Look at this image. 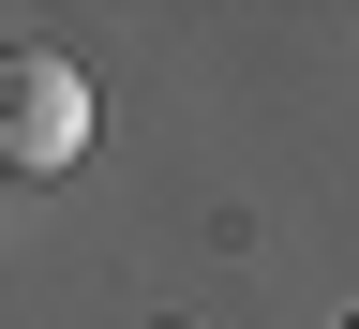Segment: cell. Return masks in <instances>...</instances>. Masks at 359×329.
Segmentation results:
<instances>
[{"instance_id":"7a4b0ae2","label":"cell","mask_w":359,"mask_h":329,"mask_svg":"<svg viewBox=\"0 0 359 329\" xmlns=\"http://www.w3.org/2000/svg\"><path fill=\"white\" fill-rule=\"evenodd\" d=\"M344 329H359V314H344Z\"/></svg>"},{"instance_id":"6da1fadb","label":"cell","mask_w":359,"mask_h":329,"mask_svg":"<svg viewBox=\"0 0 359 329\" xmlns=\"http://www.w3.org/2000/svg\"><path fill=\"white\" fill-rule=\"evenodd\" d=\"M90 150V75L60 45H0V165L15 180H60Z\"/></svg>"}]
</instances>
